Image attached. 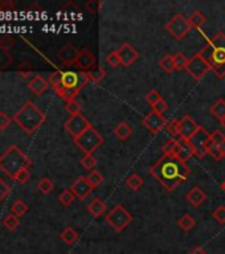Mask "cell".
<instances>
[{"label": "cell", "instance_id": "obj_1", "mask_svg": "<svg viewBox=\"0 0 225 254\" xmlns=\"http://www.w3.org/2000/svg\"><path fill=\"white\" fill-rule=\"evenodd\" d=\"M150 174L167 192H172L184 183L191 174V169L174 155H163L150 167Z\"/></svg>", "mask_w": 225, "mask_h": 254}, {"label": "cell", "instance_id": "obj_2", "mask_svg": "<svg viewBox=\"0 0 225 254\" xmlns=\"http://www.w3.org/2000/svg\"><path fill=\"white\" fill-rule=\"evenodd\" d=\"M199 54L211 65V71L219 78L225 77V35L216 33Z\"/></svg>", "mask_w": 225, "mask_h": 254}, {"label": "cell", "instance_id": "obj_3", "mask_svg": "<svg viewBox=\"0 0 225 254\" xmlns=\"http://www.w3.org/2000/svg\"><path fill=\"white\" fill-rule=\"evenodd\" d=\"M12 119L18 126L21 127V130L25 134L32 135L42 126V123L45 122L47 118H45V114L42 113L36 105L28 101L18 113L15 114Z\"/></svg>", "mask_w": 225, "mask_h": 254}, {"label": "cell", "instance_id": "obj_4", "mask_svg": "<svg viewBox=\"0 0 225 254\" xmlns=\"http://www.w3.org/2000/svg\"><path fill=\"white\" fill-rule=\"evenodd\" d=\"M31 159L15 145L8 147L4 154L0 156V169L14 180L21 169L28 168Z\"/></svg>", "mask_w": 225, "mask_h": 254}, {"label": "cell", "instance_id": "obj_5", "mask_svg": "<svg viewBox=\"0 0 225 254\" xmlns=\"http://www.w3.org/2000/svg\"><path fill=\"white\" fill-rule=\"evenodd\" d=\"M105 220L117 233H122L127 226L131 224L134 217L122 204H117L108 212Z\"/></svg>", "mask_w": 225, "mask_h": 254}, {"label": "cell", "instance_id": "obj_6", "mask_svg": "<svg viewBox=\"0 0 225 254\" xmlns=\"http://www.w3.org/2000/svg\"><path fill=\"white\" fill-rule=\"evenodd\" d=\"M103 142H105L103 137L93 126L88 128L82 135L75 139V146L82 152H85V155H93L94 151L97 150Z\"/></svg>", "mask_w": 225, "mask_h": 254}, {"label": "cell", "instance_id": "obj_7", "mask_svg": "<svg viewBox=\"0 0 225 254\" xmlns=\"http://www.w3.org/2000/svg\"><path fill=\"white\" fill-rule=\"evenodd\" d=\"M191 29L192 28L189 25V21L182 14L174 15L169 19V23L166 24V31L176 40H182V38L186 37Z\"/></svg>", "mask_w": 225, "mask_h": 254}, {"label": "cell", "instance_id": "obj_8", "mask_svg": "<svg viewBox=\"0 0 225 254\" xmlns=\"http://www.w3.org/2000/svg\"><path fill=\"white\" fill-rule=\"evenodd\" d=\"M211 71V65L203 58L199 53L191 58H188V64L186 66V72L192 77L195 81L203 80L206 75V73Z\"/></svg>", "mask_w": 225, "mask_h": 254}, {"label": "cell", "instance_id": "obj_9", "mask_svg": "<svg viewBox=\"0 0 225 254\" xmlns=\"http://www.w3.org/2000/svg\"><path fill=\"white\" fill-rule=\"evenodd\" d=\"M64 127H65L66 131L69 132L72 137H73V139H75V138L82 135L88 128H90L92 125H90L89 121H88L82 114H77V115H72V117L66 121Z\"/></svg>", "mask_w": 225, "mask_h": 254}, {"label": "cell", "instance_id": "obj_10", "mask_svg": "<svg viewBox=\"0 0 225 254\" xmlns=\"http://www.w3.org/2000/svg\"><path fill=\"white\" fill-rule=\"evenodd\" d=\"M209 139H211V134L200 126L199 130L193 134V137L188 141L191 143V146L195 151V155L197 158H203L204 155H206V145H208Z\"/></svg>", "mask_w": 225, "mask_h": 254}, {"label": "cell", "instance_id": "obj_11", "mask_svg": "<svg viewBox=\"0 0 225 254\" xmlns=\"http://www.w3.org/2000/svg\"><path fill=\"white\" fill-rule=\"evenodd\" d=\"M167 123L169 122L166 121L163 114L156 113L154 110L147 114V115L143 118V121H142V125H143L151 134H159L164 127L167 126Z\"/></svg>", "mask_w": 225, "mask_h": 254}, {"label": "cell", "instance_id": "obj_12", "mask_svg": "<svg viewBox=\"0 0 225 254\" xmlns=\"http://www.w3.org/2000/svg\"><path fill=\"white\" fill-rule=\"evenodd\" d=\"M199 125L189 115H184L182 119H179V138L184 141H189L193 137V134L199 130Z\"/></svg>", "mask_w": 225, "mask_h": 254}, {"label": "cell", "instance_id": "obj_13", "mask_svg": "<svg viewBox=\"0 0 225 254\" xmlns=\"http://www.w3.org/2000/svg\"><path fill=\"white\" fill-rule=\"evenodd\" d=\"M93 187L90 185V183L88 181V178L86 176H80L78 179L75 180V183L72 184L71 191L75 193V196L80 200H85V199L89 196L90 193L93 192Z\"/></svg>", "mask_w": 225, "mask_h": 254}, {"label": "cell", "instance_id": "obj_14", "mask_svg": "<svg viewBox=\"0 0 225 254\" xmlns=\"http://www.w3.org/2000/svg\"><path fill=\"white\" fill-rule=\"evenodd\" d=\"M118 53H119L121 61H122V65L125 68H129L130 65H132L139 58V53L136 52L135 48L132 47L130 42H123L122 45L119 47V49H118Z\"/></svg>", "mask_w": 225, "mask_h": 254}, {"label": "cell", "instance_id": "obj_15", "mask_svg": "<svg viewBox=\"0 0 225 254\" xmlns=\"http://www.w3.org/2000/svg\"><path fill=\"white\" fill-rule=\"evenodd\" d=\"M75 65L80 69L81 72H90L93 71L95 65V57L89 49H81L78 52V57L75 60Z\"/></svg>", "mask_w": 225, "mask_h": 254}, {"label": "cell", "instance_id": "obj_16", "mask_svg": "<svg viewBox=\"0 0 225 254\" xmlns=\"http://www.w3.org/2000/svg\"><path fill=\"white\" fill-rule=\"evenodd\" d=\"M78 49H75L72 44H66L64 47L58 51L57 53V57L58 60L64 64V65H75V60L78 57Z\"/></svg>", "mask_w": 225, "mask_h": 254}, {"label": "cell", "instance_id": "obj_17", "mask_svg": "<svg viewBox=\"0 0 225 254\" xmlns=\"http://www.w3.org/2000/svg\"><path fill=\"white\" fill-rule=\"evenodd\" d=\"M195 155V151H193L191 143L184 139H178V148L175 151L174 156H176L179 160H182L184 163H187V160L189 158H192Z\"/></svg>", "mask_w": 225, "mask_h": 254}, {"label": "cell", "instance_id": "obj_18", "mask_svg": "<svg viewBox=\"0 0 225 254\" xmlns=\"http://www.w3.org/2000/svg\"><path fill=\"white\" fill-rule=\"evenodd\" d=\"M186 199L187 201L195 208H199L200 205L204 204V201L206 200V193L203 191L200 187H193L188 191V193L186 195Z\"/></svg>", "mask_w": 225, "mask_h": 254}, {"label": "cell", "instance_id": "obj_19", "mask_svg": "<svg viewBox=\"0 0 225 254\" xmlns=\"http://www.w3.org/2000/svg\"><path fill=\"white\" fill-rule=\"evenodd\" d=\"M28 88L32 90L36 95H41L42 93L49 88V82L44 80L40 74H36L32 80L29 81Z\"/></svg>", "mask_w": 225, "mask_h": 254}, {"label": "cell", "instance_id": "obj_20", "mask_svg": "<svg viewBox=\"0 0 225 254\" xmlns=\"http://www.w3.org/2000/svg\"><path fill=\"white\" fill-rule=\"evenodd\" d=\"M88 212H89L90 215L93 217H101L106 212V204L101 200V199H93L92 201L88 204V207H86Z\"/></svg>", "mask_w": 225, "mask_h": 254}, {"label": "cell", "instance_id": "obj_21", "mask_svg": "<svg viewBox=\"0 0 225 254\" xmlns=\"http://www.w3.org/2000/svg\"><path fill=\"white\" fill-rule=\"evenodd\" d=\"M62 86L64 88H75L80 89V74L75 72H64V78H62Z\"/></svg>", "mask_w": 225, "mask_h": 254}, {"label": "cell", "instance_id": "obj_22", "mask_svg": "<svg viewBox=\"0 0 225 254\" xmlns=\"http://www.w3.org/2000/svg\"><path fill=\"white\" fill-rule=\"evenodd\" d=\"M131 126L127 122H119L114 128V135L122 142L127 141L130 138V135H131Z\"/></svg>", "mask_w": 225, "mask_h": 254}, {"label": "cell", "instance_id": "obj_23", "mask_svg": "<svg viewBox=\"0 0 225 254\" xmlns=\"http://www.w3.org/2000/svg\"><path fill=\"white\" fill-rule=\"evenodd\" d=\"M56 93L60 97H61L65 102H71V101H75L77 94L80 93V90L78 89H75V88H64V86H60V88H57Z\"/></svg>", "mask_w": 225, "mask_h": 254}, {"label": "cell", "instance_id": "obj_24", "mask_svg": "<svg viewBox=\"0 0 225 254\" xmlns=\"http://www.w3.org/2000/svg\"><path fill=\"white\" fill-rule=\"evenodd\" d=\"M209 113H211L215 118H217L219 121L224 119L225 118V99L224 98L217 99L215 104L212 105L211 109H209Z\"/></svg>", "mask_w": 225, "mask_h": 254}, {"label": "cell", "instance_id": "obj_25", "mask_svg": "<svg viewBox=\"0 0 225 254\" xmlns=\"http://www.w3.org/2000/svg\"><path fill=\"white\" fill-rule=\"evenodd\" d=\"M61 240L65 242L66 245H73L75 241L78 240V233L72 228V226H66L65 229L61 232Z\"/></svg>", "mask_w": 225, "mask_h": 254}, {"label": "cell", "instance_id": "obj_26", "mask_svg": "<svg viewBox=\"0 0 225 254\" xmlns=\"http://www.w3.org/2000/svg\"><path fill=\"white\" fill-rule=\"evenodd\" d=\"M188 21H189L191 28L200 29L203 27V24L206 21V16H204L200 11H195V12H193V14L188 18Z\"/></svg>", "mask_w": 225, "mask_h": 254}, {"label": "cell", "instance_id": "obj_27", "mask_svg": "<svg viewBox=\"0 0 225 254\" xmlns=\"http://www.w3.org/2000/svg\"><path fill=\"white\" fill-rule=\"evenodd\" d=\"M143 183H145V181H143V179H142L138 174H131L126 179V185L131 189V191H134V192L139 191V189L143 187Z\"/></svg>", "mask_w": 225, "mask_h": 254}, {"label": "cell", "instance_id": "obj_28", "mask_svg": "<svg viewBox=\"0 0 225 254\" xmlns=\"http://www.w3.org/2000/svg\"><path fill=\"white\" fill-rule=\"evenodd\" d=\"M178 225L183 232H189L193 226L196 225V221H195L193 217H191L188 213H186V215H183V216L179 218Z\"/></svg>", "mask_w": 225, "mask_h": 254}, {"label": "cell", "instance_id": "obj_29", "mask_svg": "<svg viewBox=\"0 0 225 254\" xmlns=\"http://www.w3.org/2000/svg\"><path fill=\"white\" fill-rule=\"evenodd\" d=\"M14 61V57L10 53L8 49L0 47V71H4Z\"/></svg>", "mask_w": 225, "mask_h": 254}, {"label": "cell", "instance_id": "obj_30", "mask_svg": "<svg viewBox=\"0 0 225 254\" xmlns=\"http://www.w3.org/2000/svg\"><path fill=\"white\" fill-rule=\"evenodd\" d=\"M159 66L164 72H167V73H171V72L176 71V68H175L174 56H171V54H166V56L162 57V58L159 60Z\"/></svg>", "mask_w": 225, "mask_h": 254}, {"label": "cell", "instance_id": "obj_31", "mask_svg": "<svg viewBox=\"0 0 225 254\" xmlns=\"http://www.w3.org/2000/svg\"><path fill=\"white\" fill-rule=\"evenodd\" d=\"M11 212L14 213L16 217L24 216L28 212V205L23 201V200H16L11 207Z\"/></svg>", "mask_w": 225, "mask_h": 254}, {"label": "cell", "instance_id": "obj_32", "mask_svg": "<svg viewBox=\"0 0 225 254\" xmlns=\"http://www.w3.org/2000/svg\"><path fill=\"white\" fill-rule=\"evenodd\" d=\"M75 193L72 192L71 189H65V191L60 193V196H58V201L61 202L64 207H71L72 204L75 202Z\"/></svg>", "mask_w": 225, "mask_h": 254}, {"label": "cell", "instance_id": "obj_33", "mask_svg": "<svg viewBox=\"0 0 225 254\" xmlns=\"http://www.w3.org/2000/svg\"><path fill=\"white\" fill-rule=\"evenodd\" d=\"M86 178H88V181H89L90 185H92L93 188H97V187H99V185L103 183L102 174H101L99 171H97V169H93Z\"/></svg>", "mask_w": 225, "mask_h": 254}, {"label": "cell", "instance_id": "obj_34", "mask_svg": "<svg viewBox=\"0 0 225 254\" xmlns=\"http://www.w3.org/2000/svg\"><path fill=\"white\" fill-rule=\"evenodd\" d=\"M38 191L44 193V195H49V193L53 191V188H55V183H53L52 179H49V178H42V179L38 181Z\"/></svg>", "mask_w": 225, "mask_h": 254}, {"label": "cell", "instance_id": "obj_35", "mask_svg": "<svg viewBox=\"0 0 225 254\" xmlns=\"http://www.w3.org/2000/svg\"><path fill=\"white\" fill-rule=\"evenodd\" d=\"M3 224H4V226L7 228V229H8V231H11V232L16 231L20 225L19 217L15 216L14 213H10V215H8V216L5 217L4 220H3Z\"/></svg>", "mask_w": 225, "mask_h": 254}, {"label": "cell", "instance_id": "obj_36", "mask_svg": "<svg viewBox=\"0 0 225 254\" xmlns=\"http://www.w3.org/2000/svg\"><path fill=\"white\" fill-rule=\"evenodd\" d=\"M62 78H64V72L56 71L49 75V81L48 82H49V85L53 89H57V88L62 86Z\"/></svg>", "mask_w": 225, "mask_h": 254}, {"label": "cell", "instance_id": "obj_37", "mask_svg": "<svg viewBox=\"0 0 225 254\" xmlns=\"http://www.w3.org/2000/svg\"><path fill=\"white\" fill-rule=\"evenodd\" d=\"M88 73V77H89L90 82H94V84H98L101 82L103 77L106 75V71L103 68H98V69H93V71L86 72Z\"/></svg>", "mask_w": 225, "mask_h": 254}, {"label": "cell", "instance_id": "obj_38", "mask_svg": "<svg viewBox=\"0 0 225 254\" xmlns=\"http://www.w3.org/2000/svg\"><path fill=\"white\" fill-rule=\"evenodd\" d=\"M176 148H178V139L171 138L169 141L164 143L163 147H162V151H163V155H174Z\"/></svg>", "mask_w": 225, "mask_h": 254}, {"label": "cell", "instance_id": "obj_39", "mask_svg": "<svg viewBox=\"0 0 225 254\" xmlns=\"http://www.w3.org/2000/svg\"><path fill=\"white\" fill-rule=\"evenodd\" d=\"M206 154H209V155H211L215 160H217V162H220V160L224 159V158H223V155H221L220 147L215 146V145H212L211 139H209L208 145H206Z\"/></svg>", "mask_w": 225, "mask_h": 254}, {"label": "cell", "instance_id": "obj_40", "mask_svg": "<svg viewBox=\"0 0 225 254\" xmlns=\"http://www.w3.org/2000/svg\"><path fill=\"white\" fill-rule=\"evenodd\" d=\"M174 61H175V68L176 71H183L186 69V66L188 64V58L184 56L183 53H175L174 54Z\"/></svg>", "mask_w": 225, "mask_h": 254}, {"label": "cell", "instance_id": "obj_41", "mask_svg": "<svg viewBox=\"0 0 225 254\" xmlns=\"http://www.w3.org/2000/svg\"><path fill=\"white\" fill-rule=\"evenodd\" d=\"M106 62L112 68H118L119 65H122V61H121V57H119V53L118 51H112L106 56Z\"/></svg>", "mask_w": 225, "mask_h": 254}, {"label": "cell", "instance_id": "obj_42", "mask_svg": "<svg viewBox=\"0 0 225 254\" xmlns=\"http://www.w3.org/2000/svg\"><path fill=\"white\" fill-rule=\"evenodd\" d=\"M162 99H163V97L160 95V93L158 91V90H155V89L150 90V91L146 94V102H147V104H150L151 106H154L155 104H158V102L162 101Z\"/></svg>", "mask_w": 225, "mask_h": 254}, {"label": "cell", "instance_id": "obj_43", "mask_svg": "<svg viewBox=\"0 0 225 254\" xmlns=\"http://www.w3.org/2000/svg\"><path fill=\"white\" fill-rule=\"evenodd\" d=\"M16 72L19 73L23 78H27L33 73V68L29 62H21L18 68H16Z\"/></svg>", "mask_w": 225, "mask_h": 254}, {"label": "cell", "instance_id": "obj_44", "mask_svg": "<svg viewBox=\"0 0 225 254\" xmlns=\"http://www.w3.org/2000/svg\"><path fill=\"white\" fill-rule=\"evenodd\" d=\"M65 109L71 113V115H77V114H81V110H82V106L78 101H71V102H66Z\"/></svg>", "mask_w": 225, "mask_h": 254}, {"label": "cell", "instance_id": "obj_45", "mask_svg": "<svg viewBox=\"0 0 225 254\" xmlns=\"http://www.w3.org/2000/svg\"><path fill=\"white\" fill-rule=\"evenodd\" d=\"M80 163L85 169H93L95 167V164H97V159L93 155H85L80 160Z\"/></svg>", "mask_w": 225, "mask_h": 254}, {"label": "cell", "instance_id": "obj_46", "mask_svg": "<svg viewBox=\"0 0 225 254\" xmlns=\"http://www.w3.org/2000/svg\"><path fill=\"white\" fill-rule=\"evenodd\" d=\"M212 216L219 224H225V205L216 208V211L212 213Z\"/></svg>", "mask_w": 225, "mask_h": 254}, {"label": "cell", "instance_id": "obj_47", "mask_svg": "<svg viewBox=\"0 0 225 254\" xmlns=\"http://www.w3.org/2000/svg\"><path fill=\"white\" fill-rule=\"evenodd\" d=\"M167 131L175 138V139H179V121L178 119H174L171 122L167 123Z\"/></svg>", "mask_w": 225, "mask_h": 254}, {"label": "cell", "instance_id": "obj_48", "mask_svg": "<svg viewBox=\"0 0 225 254\" xmlns=\"http://www.w3.org/2000/svg\"><path fill=\"white\" fill-rule=\"evenodd\" d=\"M224 141H225V135L220 131V130H215V131L211 134L212 145H215V146H220Z\"/></svg>", "mask_w": 225, "mask_h": 254}, {"label": "cell", "instance_id": "obj_49", "mask_svg": "<svg viewBox=\"0 0 225 254\" xmlns=\"http://www.w3.org/2000/svg\"><path fill=\"white\" fill-rule=\"evenodd\" d=\"M15 44V38L11 36V35H3L1 37H0V47L4 48V49H8L10 51V48L12 47Z\"/></svg>", "mask_w": 225, "mask_h": 254}, {"label": "cell", "instance_id": "obj_50", "mask_svg": "<svg viewBox=\"0 0 225 254\" xmlns=\"http://www.w3.org/2000/svg\"><path fill=\"white\" fill-rule=\"evenodd\" d=\"M29 179H31V172H29L28 168L21 169L19 174H18V176L15 178V180L20 184H25Z\"/></svg>", "mask_w": 225, "mask_h": 254}, {"label": "cell", "instance_id": "obj_51", "mask_svg": "<svg viewBox=\"0 0 225 254\" xmlns=\"http://www.w3.org/2000/svg\"><path fill=\"white\" fill-rule=\"evenodd\" d=\"M12 121H14V119H12L8 114L4 113V111H0V130H1V131L10 126Z\"/></svg>", "mask_w": 225, "mask_h": 254}, {"label": "cell", "instance_id": "obj_52", "mask_svg": "<svg viewBox=\"0 0 225 254\" xmlns=\"http://www.w3.org/2000/svg\"><path fill=\"white\" fill-rule=\"evenodd\" d=\"M10 192H11L10 185L5 183L4 180L0 179V201H1V200H4V199L10 195Z\"/></svg>", "mask_w": 225, "mask_h": 254}, {"label": "cell", "instance_id": "obj_53", "mask_svg": "<svg viewBox=\"0 0 225 254\" xmlns=\"http://www.w3.org/2000/svg\"><path fill=\"white\" fill-rule=\"evenodd\" d=\"M152 110L156 111V113L163 114L164 111H167V110H169V104H167L164 99H162V101H159L158 104H155L154 106H152Z\"/></svg>", "mask_w": 225, "mask_h": 254}, {"label": "cell", "instance_id": "obj_54", "mask_svg": "<svg viewBox=\"0 0 225 254\" xmlns=\"http://www.w3.org/2000/svg\"><path fill=\"white\" fill-rule=\"evenodd\" d=\"M99 5H101V3L97 1V0H90V1H88V3L85 4V7H86V10L89 11V12H92V14H97L99 11Z\"/></svg>", "mask_w": 225, "mask_h": 254}, {"label": "cell", "instance_id": "obj_55", "mask_svg": "<svg viewBox=\"0 0 225 254\" xmlns=\"http://www.w3.org/2000/svg\"><path fill=\"white\" fill-rule=\"evenodd\" d=\"M15 4L14 1L11 0H0V12H4V11H14Z\"/></svg>", "mask_w": 225, "mask_h": 254}, {"label": "cell", "instance_id": "obj_56", "mask_svg": "<svg viewBox=\"0 0 225 254\" xmlns=\"http://www.w3.org/2000/svg\"><path fill=\"white\" fill-rule=\"evenodd\" d=\"M189 254H208L206 253V250L203 248V246H195L192 250H191V253Z\"/></svg>", "mask_w": 225, "mask_h": 254}, {"label": "cell", "instance_id": "obj_57", "mask_svg": "<svg viewBox=\"0 0 225 254\" xmlns=\"http://www.w3.org/2000/svg\"><path fill=\"white\" fill-rule=\"evenodd\" d=\"M219 147H220L221 155H223V158H224V159H225V141L223 142V143H221V145H220V146H219Z\"/></svg>", "mask_w": 225, "mask_h": 254}, {"label": "cell", "instance_id": "obj_58", "mask_svg": "<svg viewBox=\"0 0 225 254\" xmlns=\"http://www.w3.org/2000/svg\"><path fill=\"white\" fill-rule=\"evenodd\" d=\"M221 189H223V191H224V192H225V180H224V181H223V183H221Z\"/></svg>", "mask_w": 225, "mask_h": 254}, {"label": "cell", "instance_id": "obj_59", "mask_svg": "<svg viewBox=\"0 0 225 254\" xmlns=\"http://www.w3.org/2000/svg\"><path fill=\"white\" fill-rule=\"evenodd\" d=\"M220 123H221V126H223L225 128V118H224V119H221Z\"/></svg>", "mask_w": 225, "mask_h": 254}]
</instances>
